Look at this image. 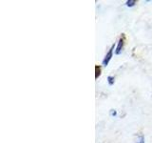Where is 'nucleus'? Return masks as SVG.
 I'll list each match as a JSON object with an SVG mask.
<instances>
[{
  "label": "nucleus",
  "instance_id": "obj_1",
  "mask_svg": "<svg viewBox=\"0 0 152 143\" xmlns=\"http://www.w3.org/2000/svg\"><path fill=\"white\" fill-rule=\"evenodd\" d=\"M114 48H115V46H114V44L111 46V48L109 49V51L107 52L106 56H104V58L103 60V65L104 66H107V64L109 63V61H110V59L112 58V55H113V51H114Z\"/></svg>",
  "mask_w": 152,
  "mask_h": 143
},
{
  "label": "nucleus",
  "instance_id": "obj_7",
  "mask_svg": "<svg viewBox=\"0 0 152 143\" xmlns=\"http://www.w3.org/2000/svg\"><path fill=\"white\" fill-rule=\"evenodd\" d=\"M109 114H110V116H117V112L115 111V110L111 109L110 111H109Z\"/></svg>",
  "mask_w": 152,
  "mask_h": 143
},
{
  "label": "nucleus",
  "instance_id": "obj_2",
  "mask_svg": "<svg viewBox=\"0 0 152 143\" xmlns=\"http://www.w3.org/2000/svg\"><path fill=\"white\" fill-rule=\"evenodd\" d=\"M124 43H125V37H123L121 36V38L119 39L118 41V45L116 47V49H115V55H120L122 51H123V47H124Z\"/></svg>",
  "mask_w": 152,
  "mask_h": 143
},
{
  "label": "nucleus",
  "instance_id": "obj_3",
  "mask_svg": "<svg viewBox=\"0 0 152 143\" xmlns=\"http://www.w3.org/2000/svg\"><path fill=\"white\" fill-rule=\"evenodd\" d=\"M135 143H145V136L144 135H138L137 136V139L135 140Z\"/></svg>",
  "mask_w": 152,
  "mask_h": 143
},
{
  "label": "nucleus",
  "instance_id": "obj_6",
  "mask_svg": "<svg viewBox=\"0 0 152 143\" xmlns=\"http://www.w3.org/2000/svg\"><path fill=\"white\" fill-rule=\"evenodd\" d=\"M95 70H96V74H95V78H98V76L101 74V68L99 66H95Z\"/></svg>",
  "mask_w": 152,
  "mask_h": 143
},
{
  "label": "nucleus",
  "instance_id": "obj_4",
  "mask_svg": "<svg viewBox=\"0 0 152 143\" xmlns=\"http://www.w3.org/2000/svg\"><path fill=\"white\" fill-rule=\"evenodd\" d=\"M136 3H137L136 0H127L126 2V7H133V6H135Z\"/></svg>",
  "mask_w": 152,
  "mask_h": 143
},
{
  "label": "nucleus",
  "instance_id": "obj_5",
  "mask_svg": "<svg viewBox=\"0 0 152 143\" xmlns=\"http://www.w3.org/2000/svg\"><path fill=\"white\" fill-rule=\"evenodd\" d=\"M107 82H108V84L109 85H113L114 84V82H115V78L113 77V76H111V75H109V76H107Z\"/></svg>",
  "mask_w": 152,
  "mask_h": 143
}]
</instances>
